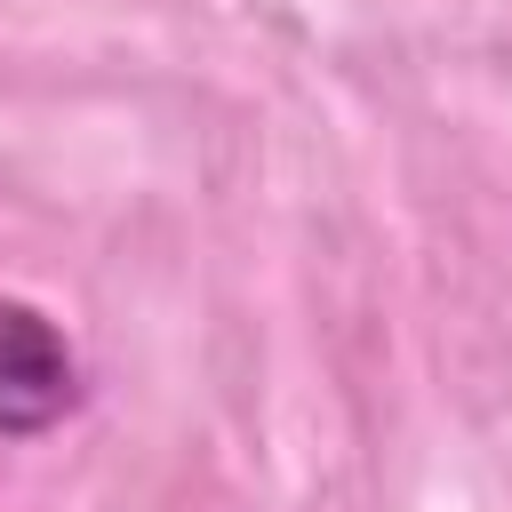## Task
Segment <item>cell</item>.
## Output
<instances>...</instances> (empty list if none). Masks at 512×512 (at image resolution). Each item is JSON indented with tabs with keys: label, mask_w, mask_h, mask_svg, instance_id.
<instances>
[{
	"label": "cell",
	"mask_w": 512,
	"mask_h": 512,
	"mask_svg": "<svg viewBox=\"0 0 512 512\" xmlns=\"http://www.w3.org/2000/svg\"><path fill=\"white\" fill-rule=\"evenodd\" d=\"M80 408V360L64 328L16 296H0V440H32Z\"/></svg>",
	"instance_id": "obj_1"
}]
</instances>
